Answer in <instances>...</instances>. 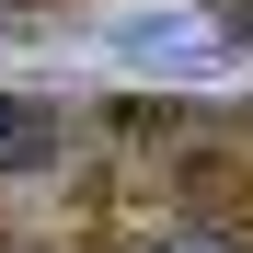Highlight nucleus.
<instances>
[{"label": "nucleus", "instance_id": "obj_1", "mask_svg": "<svg viewBox=\"0 0 253 253\" xmlns=\"http://www.w3.org/2000/svg\"><path fill=\"white\" fill-rule=\"evenodd\" d=\"M35 161H58V104H12L0 92V173H35Z\"/></svg>", "mask_w": 253, "mask_h": 253}]
</instances>
